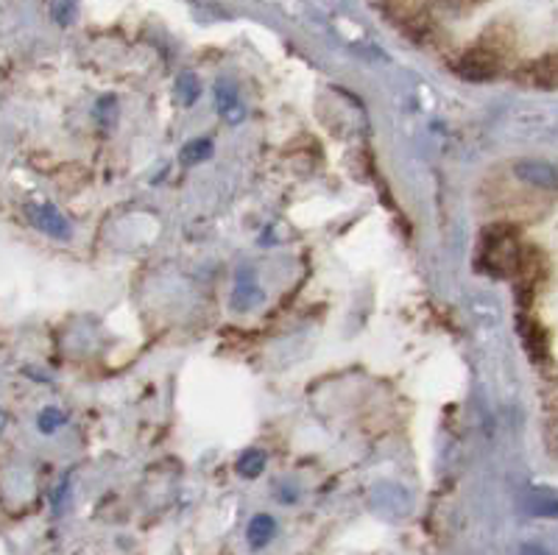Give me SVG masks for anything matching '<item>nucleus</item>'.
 <instances>
[{"instance_id": "1", "label": "nucleus", "mask_w": 558, "mask_h": 555, "mask_svg": "<svg viewBox=\"0 0 558 555\" xmlns=\"http://www.w3.org/2000/svg\"><path fill=\"white\" fill-rule=\"evenodd\" d=\"M26 213H28V221H32L39 232L48 234V238H59V240L70 238V224L64 221V215L59 213L53 204H32Z\"/></svg>"}, {"instance_id": "2", "label": "nucleus", "mask_w": 558, "mask_h": 555, "mask_svg": "<svg viewBox=\"0 0 558 555\" xmlns=\"http://www.w3.org/2000/svg\"><path fill=\"white\" fill-rule=\"evenodd\" d=\"M495 70L497 62L483 51L466 53V57L461 59V64H458V73H461L463 79H470V82H486V79L495 76Z\"/></svg>"}, {"instance_id": "3", "label": "nucleus", "mask_w": 558, "mask_h": 555, "mask_svg": "<svg viewBox=\"0 0 558 555\" xmlns=\"http://www.w3.org/2000/svg\"><path fill=\"white\" fill-rule=\"evenodd\" d=\"M517 177L525 179L527 184H533V188H539V190H556V168L547 162H520L514 168Z\"/></svg>"}, {"instance_id": "4", "label": "nucleus", "mask_w": 558, "mask_h": 555, "mask_svg": "<svg viewBox=\"0 0 558 555\" xmlns=\"http://www.w3.org/2000/svg\"><path fill=\"white\" fill-rule=\"evenodd\" d=\"M274 536H277V519L268 517V514L252 517V522L246 528V539L254 550H263L266 544H271Z\"/></svg>"}, {"instance_id": "5", "label": "nucleus", "mask_w": 558, "mask_h": 555, "mask_svg": "<svg viewBox=\"0 0 558 555\" xmlns=\"http://www.w3.org/2000/svg\"><path fill=\"white\" fill-rule=\"evenodd\" d=\"M216 101H218V109H221V114L229 120V123H238V120L243 118V107L241 101H238V89L232 87V84L227 82L218 84Z\"/></svg>"}, {"instance_id": "6", "label": "nucleus", "mask_w": 558, "mask_h": 555, "mask_svg": "<svg viewBox=\"0 0 558 555\" xmlns=\"http://www.w3.org/2000/svg\"><path fill=\"white\" fill-rule=\"evenodd\" d=\"M260 302H263V293H260V288H257V282H252V279L246 282L241 274L235 293H232V307H235L238 313H243V310L254 307V304H260Z\"/></svg>"}, {"instance_id": "7", "label": "nucleus", "mask_w": 558, "mask_h": 555, "mask_svg": "<svg viewBox=\"0 0 558 555\" xmlns=\"http://www.w3.org/2000/svg\"><path fill=\"white\" fill-rule=\"evenodd\" d=\"M266 458L268 455L263 449H248V453L241 455V461H238V474L241 478H260L263 469H266Z\"/></svg>"}, {"instance_id": "8", "label": "nucleus", "mask_w": 558, "mask_h": 555, "mask_svg": "<svg viewBox=\"0 0 558 555\" xmlns=\"http://www.w3.org/2000/svg\"><path fill=\"white\" fill-rule=\"evenodd\" d=\"M213 157V143H209V140H191V143H187V146L182 148V152H179V162L182 165H198V162H204V159H209Z\"/></svg>"}, {"instance_id": "9", "label": "nucleus", "mask_w": 558, "mask_h": 555, "mask_svg": "<svg viewBox=\"0 0 558 555\" xmlns=\"http://www.w3.org/2000/svg\"><path fill=\"white\" fill-rule=\"evenodd\" d=\"M179 98H182L184 107H193V104H196V98H198L196 76H191V73L179 76Z\"/></svg>"}, {"instance_id": "10", "label": "nucleus", "mask_w": 558, "mask_h": 555, "mask_svg": "<svg viewBox=\"0 0 558 555\" xmlns=\"http://www.w3.org/2000/svg\"><path fill=\"white\" fill-rule=\"evenodd\" d=\"M37 424H39V430H43V433H57V430L64 424V417L59 413L57 408H45L43 413H39Z\"/></svg>"}, {"instance_id": "11", "label": "nucleus", "mask_w": 558, "mask_h": 555, "mask_svg": "<svg viewBox=\"0 0 558 555\" xmlns=\"http://www.w3.org/2000/svg\"><path fill=\"white\" fill-rule=\"evenodd\" d=\"M96 118L101 120L104 126H112L114 118H118V107H114V98H104L96 107Z\"/></svg>"}, {"instance_id": "12", "label": "nucleus", "mask_w": 558, "mask_h": 555, "mask_svg": "<svg viewBox=\"0 0 558 555\" xmlns=\"http://www.w3.org/2000/svg\"><path fill=\"white\" fill-rule=\"evenodd\" d=\"M7 427V413H0V430Z\"/></svg>"}]
</instances>
